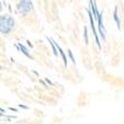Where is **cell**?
Instances as JSON below:
<instances>
[{"instance_id":"obj_1","label":"cell","mask_w":124,"mask_h":124,"mask_svg":"<svg viewBox=\"0 0 124 124\" xmlns=\"http://www.w3.org/2000/svg\"><path fill=\"white\" fill-rule=\"evenodd\" d=\"M15 27V19L10 15H1L0 17V31L1 34L7 35Z\"/></svg>"},{"instance_id":"obj_2","label":"cell","mask_w":124,"mask_h":124,"mask_svg":"<svg viewBox=\"0 0 124 124\" xmlns=\"http://www.w3.org/2000/svg\"><path fill=\"white\" fill-rule=\"evenodd\" d=\"M18 11L21 14H27V12L31 11L32 9V2L31 0H19L17 5Z\"/></svg>"}]
</instances>
